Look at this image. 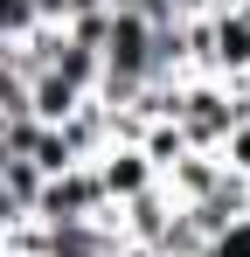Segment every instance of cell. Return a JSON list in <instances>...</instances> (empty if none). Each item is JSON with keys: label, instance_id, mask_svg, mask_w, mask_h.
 I'll list each match as a JSON object with an SVG mask.
<instances>
[{"label": "cell", "instance_id": "obj_1", "mask_svg": "<svg viewBox=\"0 0 250 257\" xmlns=\"http://www.w3.org/2000/svg\"><path fill=\"white\" fill-rule=\"evenodd\" d=\"M243 111H250V104L222 84V77H202V70H195V77H174V125L188 132L195 153H215L222 132L236 125Z\"/></svg>", "mask_w": 250, "mask_h": 257}, {"label": "cell", "instance_id": "obj_2", "mask_svg": "<svg viewBox=\"0 0 250 257\" xmlns=\"http://www.w3.org/2000/svg\"><path fill=\"white\" fill-rule=\"evenodd\" d=\"M104 215V195H97V181L90 167H70V174H49L35 195V222L42 229H77V222H97Z\"/></svg>", "mask_w": 250, "mask_h": 257}, {"label": "cell", "instance_id": "obj_3", "mask_svg": "<svg viewBox=\"0 0 250 257\" xmlns=\"http://www.w3.org/2000/svg\"><path fill=\"white\" fill-rule=\"evenodd\" d=\"M90 181H97V195H104V209H125V202H139V195H153L160 188V174L153 160L132 146V139H111L97 160H90Z\"/></svg>", "mask_w": 250, "mask_h": 257}, {"label": "cell", "instance_id": "obj_4", "mask_svg": "<svg viewBox=\"0 0 250 257\" xmlns=\"http://www.w3.org/2000/svg\"><path fill=\"white\" fill-rule=\"evenodd\" d=\"M83 104V90H70L56 70H28V125H70Z\"/></svg>", "mask_w": 250, "mask_h": 257}, {"label": "cell", "instance_id": "obj_5", "mask_svg": "<svg viewBox=\"0 0 250 257\" xmlns=\"http://www.w3.org/2000/svg\"><path fill=\"white\" fill-rule=\"evenodd\" d=\"M132 146H139V153L153 160V174H167L174 160H181V153H195V146H188V132L174 125V118H146V125L132 132Z\"/></svg>", "mask_w": 250, "mask_h": 257}, {"label": "cell", "instance_id": "obj_6", "mask_svg": "<svg viewBox=\"0 0 250 257\" xmlns=\"http://www.w3.org/2000/svg\"><path fill=\"white\" fill-rule=\"evenodd\" d=\"M215 160H222V174H236V181H250V111H243V118H236L229 132H222Z\"/></svg>", "mask_w": 250, "mask_h": 257}, {"label": "cell", "instance_id": "obj_7", "mask_svg": "<svg viewBox=\"0 0 250 257\" xmlns=\"http://www.w3.org/2000/svg\"><path fill=\"white\" fill-rule=\"evenodd\" d=\"M202 257H250V209H243V215H229V222H222V229L202 243Z\"/></svg>", "mask_w": 250, "mask_h": 257}, {"label": "cell", "instance_id": "obj_8", "mask_svg": "<svg viewBox=\"0 0 250 257\" xmlns=\"http://www.w3.org/2000/svg\"><path fill=\"white\" fill-rule=\"evenodd\" d=\"M21 28H35V14H28L21 0H0V42H14Z\"/></svg>", "mask_w": 250, "mask_h": 257}, {"label": "cell", "instance_id": "obj_9", "mask_svg": "<svg viewBox=\"0 0 250 257\" xmlns=\"http://www.w3.org/2000/svg\"><path fill=\"white\" fill-rule=\"evenodd\" d=\"M229 90H236V97H243V104H250V63H243V70H236V77H229Z\"/></svg>", "mask_w": 250, "mask_h": 257}]
</instances>
